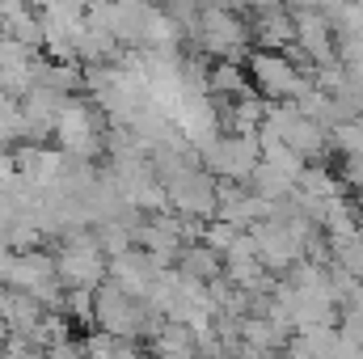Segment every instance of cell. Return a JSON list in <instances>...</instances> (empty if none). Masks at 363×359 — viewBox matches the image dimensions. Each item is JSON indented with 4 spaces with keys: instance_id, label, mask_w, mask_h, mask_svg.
<instances>
[{
    "instance_id": "1",
    "label": "cell",
    "mask_w": 363,
    "mask_h": 359,
    "mask_svg": "<svg viewBox=\"0 0 363 359\" xmlns=\"http://www.w3.org/2000/svg\"><path fill=\"white\" fill-rule=\"evenodd\" d=\"M55 136L64 144V153L72 157H93L97 144H101V123H97V110L81 106V101H68L55 118Z\"/></svg>"
},
{
    "instance_id": "2",
    "label": "cell",
    "mask_w": 363,
    "mask_h": 359,
    "mask_svg": "<svg viewBox=\"0 0 363 359\" xmlns=\"http://www.w3.org/2000/svg\"><path fill=\"white\" fill-rule=\"evenodd\" d=\"M254 77H258V89H267L271 97H296V93L304 89L300 72L283 55H258L254 60Z\"/></svg>"
},
{
    "instance_id": "4",
    "label": "cell",
    "mask_w": 363,
    "mask_h": 359,
    "mask_svg": "<svg viewBox=\"0 0 363 359\" xmlns=\"http://www.w3.org/2000/svg\"><path fill=\"white\" fill-rule=\"evenodd\" d=\"M258 34H262L267 43H283V38L291 34V26H287L283 13H262V17H258Z\"/></svg>"
},
{
    "instance_id": "3",
    "label": "cell",
    "mask_w": 363,
    "mask_h": 359,
    "mask_svg": "<svg viewBox=\"0 0 363 359\" xmlns=\"http://www.w3.org/2000/svg\"><path fill=\"white\" fill-rule=\"evenodd\" d=\"M241 38H245V30H241V21H237L233 13H224V9H220V13H207V17H203V43H207L216 55L233 51Z\"/></svg>"
}]
</instances>
